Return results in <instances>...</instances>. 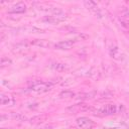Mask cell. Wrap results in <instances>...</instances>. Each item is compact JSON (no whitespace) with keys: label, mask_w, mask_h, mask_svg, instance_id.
<instances>
[{"label":"cell","mask_w":129,"mask_h":129,"mask_svg":"<svg viewBox=\"0 0 129 129\" xmlns=\"http://www.w3.org/2000/svg\"><path fill=\"white\" fill-rule=\"evenodd\" d=\"M76 122L78 127L81 129H92L95 126V123L87 117H79Z\"/></svg>","instance_id":"obj_2"},{"label":"cell","mask_w":129,"mask_h":129,"mask_svg":"<svg viewBox=\"0 0 129 129\" xmlns=\"http://www.w3.org/2000/svg\"><path fill=\"white\" fill-rule=\"evenodd\" d=\"M0 103H1V105L12 106L15 103V100L13 99V97H11L8 94H1V96H0Z\"/></svg>","instance_id":"obj_7"},{"label":"cell","mask_w":129,"mask_h":129,"mask_svg":"<svg viewBox=\"0 0 129 129\" xmlns=\"http://www.w3.org/2000/svg\"><path fill=\"white\" fill-rule=\"evenodd\" d=\"M110 53H111V55L114 57V58H116V59H121L122 58V52L120 51V49L117 47V46H114V47H112L111 49H110Z\"/></svg>","instance_id":"obj_9"},{"label":"cell","mask_w":129,"mask_h":129,"mask_svg":"<svg viewBox=\"0 0 129 129\" xmlns=\"http://www.w3.org/2000/svg\"><path fill=\"white\" fill-rule=\"evenodd\" d=\"M68 110L71 111L72 113H78V112H82V111L89 110V106H88L87 104H85V103H80V104L73 105V106L70 107Z\"/></svg>","instance_id":"obj_6"},{"label":"cell","mask_w":129,"mask_h":129,"mask_svg":"<svg viewBox=\"0 0 129 129\" xmlns=\"http://www.w3.org/2000/svg\"><path fill=\"white\" fill-rule=\"evenodd\" d=\"M52 68H53L54 70L60 71V70H63V69H64V66H63L62 63H57V62H55V63L52 64Z\"/></svg>","instance_id":"obj_15"},{"label":"cell","mask_w":129,"mask_h":129,"mask_svg":"<svg viewBox=\"0 0 129 129\" xmlns=\"http://www.w3.org/2000/svg\"><path fill=\"white\" fill-rule=\"evenodd\" d=\"M13 118L16 119V120H18V121H24V120H26V118H25L22 114H20V113L13 114Z\"/></svg>","instance_id":"obj_13"},{"label":"cell","mask_w":129,"mask_h":129,"mask_svg":"<svg viewBox=\"0 0 129 129\" xmlns=\"http://www.w3.org/2000/svg\"><path fill=\"white\" fill-rule=\"evenodd\" d=\"M25 9H26L25 4L22 3V2H18V3H16L15 5H13L10 8L9 12L10 13H22V12L25 11Z\"/></svg>","instance_id":"obj_8"},{"label":"cell","mask_w":129,"mask_h":129,"mask_svg":"<svg viewBox=\"0 0 129 129\" xmlns=\"http://www.w3.org/2000/svg\"><path fill=\"white\" fill-rule=\"evenodd\" d=\"M59 96H60L61 98H72V97L75 96V94H74L72 91L66 90V91H62V92L59 94Z\"/></svg>","instance_id":"obj_11"},{"label":"cell","mask_w":129,"mask_h":129,"mask_svg":"<svg viewBox=\"0 0 129 129\" xmlns=\"http://www.w3.org/2000/svg\"><path fill=\"white\" fill-rule=\"evenodd\" d=\"M85 5L87 6V8L89 9V10H91V11H93V12H95V13H99V9H98V7H97V4L95 3V2H92V1H87V2H85Z\"/></svg>","instance_id":"obj_10"},{"label":"cell","mask_w":129,"mask_h":129,"mask_svg":"<svg viewBox=\"0 0 129 129\" xmlns=\"http://www.w3.org/2000/svg\"><path fill=\"white\" fill-rule=\"evenodd\" d=\"M1 129H8V128H1Z\"/></svg>","instance_id":"obj_17"},{"label":"cell","mask_w":129,"mask_h":129,"mask_svg":"<svg viewBox=\"0 0 129 129\" xmlns=\"http://www.w3.org/2000/svg\"><path fill=\"white\" fill-rule=\"evenodd\" d=\"M52 85L53 84L49 82H36L30 87V90L37 92V93H43V92L48 91L52 87Z\"/></svg>","instance_id":"obj_1"},{"label":"cell","mask_w":129,"mask_h":129,"mask_svg":"<svg viewBox=\"0 0 129 129\" xmlns=\"http://www.w3.org/2000/svg\"><path fill=\"white\" fill-rule=\"evenodd\" d=\"M9 63H11V61H10V59H8L7 57H2L1 58V67H5V66H8Z\"/></svg>","instance_id":"obj_14"},{"label":"cell","mask_w":129,"mask_h":129,"mask_svg":"<svg viewBox=\"0 0 129 129\" xmlns=\"http://www.w3.org/2000/svg\"><path fill=\"white\" fill-rule=\"evenodd\" d=\"M66 19V16L63 14H53V15H49V16H45L43 17V21L47 22V23H51V24H57L60 23L61 21H63Z\"/></svg>","instance_id":"obj_3"},{"label":"cell","mask_w":129,"mask_h":129,"mask_svg":"<svg viewBox=\"0 0 129 129\" xmlns=\"http://www.w3.org/2000/svg\"><path fill=\"white\" fill-rule=\"evenodd\" d=\"M103 129H118V128H115V127H105V128H103Z\"/></svg>","instance_id":"obj_16"},{"label":"cell","mask_w":129,"mask_h":129,"mask_svg":"<svg viewBox=\"0 0 129 129\" xmlns=\"http://www.w3.org/2000/svg\"><path fill=\"white\" fill-rule=\"evenodd\" d=\"M32 44H36V45H39V46H48L49 45V42H46L45 40L43 39H36L35 41L32 42Z\"/></svg>","instance_id":"obj_12"},{"label":"cell","mask_w":129,"mask_h":129,"mask_svg":"<svg viewBox=\"0 0 129 129\" xmlns=\"http://www.w3.org/2000/svg\"><path fill=\"white\" fill-rule=\"evenodd\" d=\"M74 43H75V40H73V39L61 40V41L55 43L54 44V47L56 49H61V50H63V49H70L74 45Z\"/></svg>","instance_id":"obj_5"},{"label":"cell","mask_w":129,"mask_h":129,"mask_svg":"<svg viewBox=\"0 0 129 129\" xmlns=\"http://www.w3.org/2000/svg\"><path fill=\"white\" fill-rule=\"evenodd\" d=\"M98 112L101 113L102 115H112L117 112V106L113 105V104H107V105L103 106L102 108H100L98 110Z\"/></svg>","instance_id":"obj_4"}]
</instances>
